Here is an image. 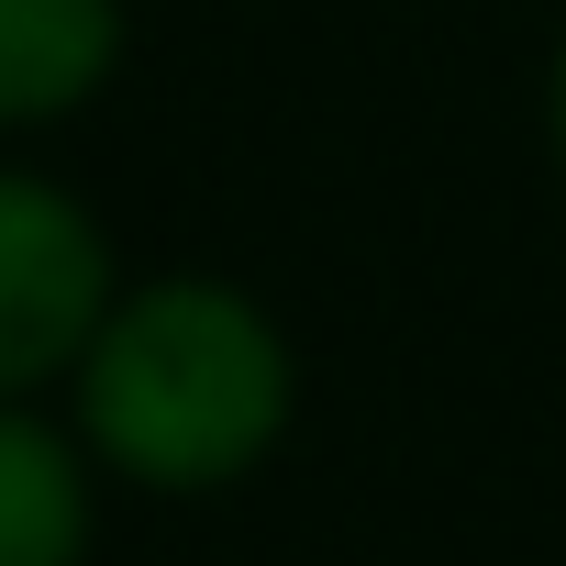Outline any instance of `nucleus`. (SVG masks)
Masks as SVG:
<instances>
[{
    "label": "nucleus",
    "instance_id": "obj_1",
    "mask_svg": "<svg viewBox=\"0 0 566 566\" xmlns=\"http://www.w3.org/2000/svg\"><path fill=\"white\" fill-rule=\"evenodd\" d=\"M78 444L134 489H233L290 433L301 367L290 334L233 277H145L112 290L101 334L78 345Z\"/></svg>",
    "mask_w": 566,
    "mask_h": 566
},
{
    "label": "nucleus",
    "instance_id": "obj_2",
    "mask_svg": "<svg viewBox=\"0 0 566 566\" xmlns=\"http://www.w3.org/2000/svg\"><path fill=\"white\" fill-rule=\"evenodd\" d=\"M112 312V244L78 189L0 167V400H23L78 367Z\"/></svg>",
    "mask_w": 566,
    "mask_h": 566
},
{
    "label": "nucleus",
    "instance_id": "obj_3",
    "mask_svg": "<svg viewBox=\"0 0 566 566\" xmlns=\"http://www.w3.org/2000/svg\"><path fill=\"white\" fill-rule=\"evenodd\" d=\"M123 67V0H0V123H67Z\"/></svg>",
    "mask_w": 566,
    "mask_h": 566
},
{
    "label": "nucleus",
    "instance_id": "obj_4",
    "mask_svg": "<svg viewBox=\"0 0 566 566\" xmlns=\"http://www.w3.org/2000/svg\"><path fill=\"white\" fill-rule=\"evenodd\" d=\"M0 566H90V455L0 400Z\"/></svg>",
    "mask_w": 566,
    "mask_h": 566
},
{
    "label": "nucleus",
    "instance_id": "obj_5",
    "mask_svg": "<svg viewBox=\"0 0 566 566\" xmlns=\"http://www.w3.org/2000/svg\"><path fill=\"white\" fill-rule=\"evenodd\" d=\"M544 134H555V167H566V45H555V78H544Z\"/></svg>",
    "mask_w": 566,
    "mask_h": 566
}]
</instances>
